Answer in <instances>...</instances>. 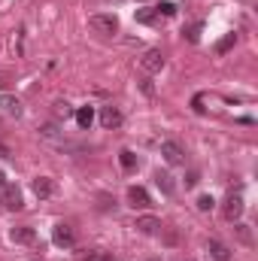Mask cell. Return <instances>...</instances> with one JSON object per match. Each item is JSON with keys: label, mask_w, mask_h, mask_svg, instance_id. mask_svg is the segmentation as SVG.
Listing matches in <instances>:
<instances>
[{"label": "cell", "mask_w": 258, "mask_h": 261, "mask_svg": "<svg viewBox=\"0 0 258 261\" xmlns=\"http://www.w3.org/2000/svg\"><path fill=\"white\" fill-rule=\"evenodd\" d=\"M88 24H91V31H97V34H104V37L119 34V18H116L113 12H94V15L88 18Z\"/></svg>", "instance_id": "1"}, {"label": "cell", "mask_w": 258, "mask_h": 261, "mask_svg": "<svg viewBox=\"0 0 258 261\" xmlns=\"http://www.w3.org/2000/svg\"><path fill=\"white\" fill-rule=\"evenodd\" d=\"M222 213H225V219H228V222H237V219L243 216V195L231 192V195L225 197V206H222Z\"/></svg>", "instance_id": "2"}, {"label": "cell", "mask_w": 258, "mask_h": 261, "mask_svg": "<svg viewBox=\"0 0 258 261\" xmlns=\"http://www.w3.org/2000/svg\"><path fill=\"white\" fill-rule=\"evenodd\" d=\"M161 155H164V161L167 164H186V152H183V146L179 143H173V140H164L161 143Z\"/></svg>", "instance_id": "3"}, {"label": "cell", "mask_w": 258, "mask_h": 261, "mask_svg": "<svg viewBox=\"0 0 258 261\" xmlns=\"http://www.w3.org/2000/svg\"><path fill=\"white\" fill-rule=\"evenodd\" d=\"M0 200H3V206H6V210H21V206H24L18 186H12V182H6V186H3V192H0Z\"/></svg>", "instance_id": "4"}, {"label": "cell", "mask_w": 258, "mask_h": 261, "mask_svg": "<svg viewBox=\"0 0 258 261\" xmlns=\"http://www.w3.org/2000/svg\"><path fill=\"white\" fill-rule=\"evenodd\" d=\"M122 122H125V119H122L119 107H113V103H110V107H100V125H104L107 130L122 128Z\"/></svg>", "instance_id": "5"}, {"label": "cell", "mask_w": 258, "mask_h": 261, "mask_svg": "<svg viewBox=\"0 0 258 261\" xmlns=\"http://www.w3.org/2000/svg\"><path fill=\"white\" fill-rule=\"evenodd\" d=\"M140 67H143L146 73H158V70L164 67V55H161V49H149V52L140 58Z\"/></svg>", "instance_id": "6"}, {"label": "cell", "mask_w": 258, "mask_h": 261, "mask_svg": "<svg viewBox=\"0 0 258 261\" xmlns=\"http://www.w3.org/2000/svg\"><path fill=\"white\" fill-rule=\"evenodd\" d=\"M128 203L134 206V210H146V206H152L149 192H146L143 186H131V189H128Z\"/></svg>", "instance_id": "7"}, {"label": "cell", "mask_w": 258, "mask_h": 261, "mask_svg": "<svg viewBox=\"0 0 258 261\" xmlns=\"http://www.w3.org/2000/svg\"><path fill=\"white\" fill-rule=\"evenodd\" d=\"M52 240H55L58 246H73V243H76V234H73V228H70V225L58 222V225L52 228Z\"/></svg>", "instance_id": "8"}, {"label": "cell", "mask_w": 258, "mask_h": 261, "mask_svg": "<svg viewBox=\"0 0 258 261\" xmlns=\"http://www.w3.org/2000/svg\"><path fill=\"white\" fill-rule=\"evenodd\" d=\"M9 237H12V243H34L37 240V231L31 225H18V228L9 231Z\"/></svg>", "instance_id": "9"}, {"label": "cell", "mask_w": 258, "mask_h": 261, "mask_svg": "<svg viewBox=\"0 0 258 261\" xmlns=\"http://www.w3.org/2000/svg\"><path fill=\"white\" fill-rule=\"evenodd\" d=\"M158 228H161V219H155V216H143V219H137V231L146 234V237L158 234Z\"/></svg>", "instance_id": "10"}, {"label": "cell", "mask_w": 258, "mask_h": 261, "mask_svg": "<svg viewBox=\"0 0 258 261\" xmlns=\"http://www.w3.org/2000/svg\"><path fill=\"white\" fill-rule=\"evenodd\" d=\"M134 18H137L140 24H158V21H161V15H158V9H155V6H143V9H137V12H134Z\"/></svg>", "instance_id": "11"}, {"label": "cell", "mask_w": 258, "mask_h": 261, "mask_svg": "<svg viewBox=\"0 0 258 261\" xmlns=\"http://www.w3.org/2000/svg\"><path fill=\"white\" fill-rule=\"evenodd\" d=\"M155 186H158L164 195H173V192H176V182H173V176H170V173H164V170H155Z\"/></svg>", "instance_id": "12"}, {"label": "cell", "mask_w": 258, "mask_h": 261, "mask_svg": "<svg viewBox=\"0 0 258 261\" xmlns=\"http://www.w3.org/2000/svg\"><path fill=\"white\" fill-rule=\"evenodd\" d=\"M210 258L213 261H231V249L225 246V243H219V240H210Z\"/></svg>", "instance_id": "13"}, {"label": "cell", "mask_w": 258, "mask_h": 261, "mask_svg": "<svg viewBox=\"0 0 258 261\" xmlns=\"http://www.w3.org/2000/svg\"><path fill=\"white\" fill-rule=\"evenodd\" d=\"M52 192H55V186H52L49 176H37V179H34V195L37 197H49Z\"/></svg>", "instance_id": "14"}, {"label": "cell", "mask_w": 258, "mask_h": 261, "mask_svg": "<svg viewBox=\"0 0 258 261\" xmlns=\"http://www.w3.org/2000/svg\"><path fill=\"white\" fill-rule=\"evenodd\" d=\"M0 110H3V113H9V116H18V113H21V103H18V97L3 94V97H0Z\"/></svg>", "instance_id": "15"}, {"label": "cell", "mask_w": 258, "mask_h": 261, "mask_svg": "<svg viewBox=\"0 0 258 261\" xmlns=\"http://www.w3.org/2000/svg\"><path fill=\"white\" fill-rule=\"evenodd\" d=\"M91 122H94V110L91 107H82V110H76V125L85 130V128H91Z\"/></svg>", "instance_id": "16"}, {"label": "cell", "mask_w": 258, "mask_h": 261, "mask_svg": "<svg viewBox=\"0 0 258 261\" xmlns=\"http://www.w3.org/2000/svg\"><path fill=\"white\" fill-rule=\"evenodd\" d=\"M234 43H237V34H225V37L216 43V52H219V55H225V52H231V49H234Z\"/></svg>", "instance_id": "17"}, {"label": "cell", "mask_w": 258, "mask_h": 261, "mask_svg": "<svg viewBox=\"0 0 258 261\" xmlns=\"http://www.w3.org/2000/svg\"><path fill=\"white\" fill-rule=\"evenodd\" d=\"M119 161H122L125 170H134V167H137V155H134L131 149H122V152H119Z\"/></svg>", "instance_id": "18"}, {"label": "cell", "mask_w": 258, "mask_h": 261, "mask_svg": "<svg viewBox=\"0 0 258 261\" xmlns=\"http://www.w3.org/2000/svg\"><path fill=\"white\" fill-rule=\"evenodd\" d=\"M155 9H158V15L170 18V15H176V9H179V6H176V3H170V0H161V3L155 6Z\"/></svg>", "instance_id": "19"}, {"label": "cell", "mask_w": 258, "mask_h": 261, "mask_svg": "<svg viewBox=\"0 0 258 261\" xmlns=\"http://www.w3.org/2000/svg\"><path fill=\"white\" fill-rule=\"evenodd\" d=\"M200 34H203V21H197V24H192V28L186 31V40H189V43H200Z\"/></svg>", "instance_id": "20"}, {"label": "cell", "mask_w": 258, "mask_h": 261, "mask_svg": "<svg viewBox=\"0 0 258 261\" xmlns=\"http://www.w3.org/2000/svg\"><path fill=\"white\" fill-rule=\"evenodd\" d=\"M55 116H58V119H70V116H73V107H70L67 100H58V103H55Z\"/></svg>", "instance_id": "21"}, {"label": "cell", "mask_w": 258, "mask_h": 261, "mask_svg": "<svg viewBox=\"0 0 258 261\" xmlns=\"http://www.w3.org/2000/svg\"><path fill=\"white\" fill-rule=\"evenodd\" d=\"M40 134H43V137H49V140H58V137H61V128H58L55 122H49V125H43V128H40Z\"/></svg>", "instance_id": "22"}, {"label": "cell", "mask_w": 258, "mask_h": 261, "mask_svg": "<svg viewBox=\"0 0 258 261\" xmlns=\"http://www.w3.org/2000/svg\"><path fill=\"white\" fill-rule=\"evenodd\" d=\"M213 206H216V200H213L210 195H200V197H197V210H203V213H210Z\"/></svg>", "instance_id": "23"}, {"label": "cell", "mask_w": 258, "mask_h": 261, "mask_svg": "<svg viewBox=\"0 0 258 261\" xmlns=\"http://www.w3.org/2000/svg\"><path fill=\"white\" fill-rule=\"evenodd\" d=\"M82 261H113V255H107V252H88Z\"/></svg>", "instance_id": "24"}, {"label": "cell", "mask_w": 258, "mask_h": 261, "mask_svg": "<svg viewBox=\"0 0 258 261\" xmlns=\"http://www.w3.org/2000/svg\"><path fill=\"white\" fill-rule=\"evenodd\" d=\"M140 88H143V94H155V85H152V79H140Z\"/></svg>", "instance_id": "25"}, {"label": "cell", "mask_w": 258, "mask_h": 261, "mask_svg": "<svg viewBox=\"0 0 258 261\" xmlns=\"http://www.w3.org/2000/svg\"><path fill=\"white\" fill-rule=\"evenodd\" d=\"M197 179H200V176H197V170H192V173H189V176H186V186H189V189H192V186H197Z\"/></svg>", "instance_id": "26"}, {"label": "cell", "mask_w": 258, "mask_h": 261, "mask_svg": "<svg viewBox=\"0 0 258 261\" xmlns=\"http://www.w3.org/2000/svg\"><path fill=\"white\" fill-rule=\"evenodd\" d=\"M6 155H9V152H6V149H3V146H0V158H6Z\"/></svg>", "instance_id": "27"}, {"label": "cell", "mask_w": 258, "mask_h": 261, "mask_svg": "<svg viewBox=\"0 0 258 261\" xmlns=\"http://www.w3.org/2000/svg\"><path fill=\"white\" fill-rule=\"evenodd\" d=\"M3 186H6V179H3V173H0V192H3Z\"/></svg>", "instance_id": "28"}, {"label": "cell", "mask_w": 258, "mask_h": 261, "mask_svg": "<svg viewBox=\"0 0 258 261\" xmlns=\"http://www.w3.org/2000/svg\"><path fill=\"white\" fill-rule=\"evenodd\" d=\"M186 261H189V258H186Z\"/></svg>", "instance_id": "29"}]
</instances>
